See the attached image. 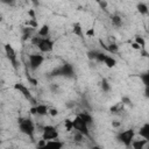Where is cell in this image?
<instances>
[{"mask_svg":"<svg viewBox=\"0 0 149 149\" xmlns=\"http://www.w3.org/2000/svg\"><path fill=\"white\" fill-rule=\"evenodd\" d=\"M64 146V143L62 141H59L58 139H54V140H49L45 142V147H51V148H56V149H59Z\"/></svg>","mask_w":149,"mask_h":149,"instance_id":"obj_11","label":"cell"},{"mask_svg":"<svg viewBox=\"0 0 149 149\" xmlns=\"http://www.w3.org/2000/svg\"><path fill=\"white\" fill-rule=\"evenodd\" d=\"M147 143H148V140H146L143 137H142V140H135L134 139L132 141V143H130V147H133L135 149H143Z\"/></svg>","mask_w":149,"mask_h":149,"instance_id":"obj_10","label":"cell"},{"mask_svg":"<svg viewBox=\"0 0 149 149\" xmlns=\"http://www.w3.org/2000/svg\"><path fill=\"white\" fill-rule=\"evenodd\" d=\"M137 8H139L140 13H142V14H147V12H148V7H147L146 3H140L137 6Z\"/></svg>","mask_w":149,"mask_h":149,"instance_id":"obj_20","label":"cell"},{"mask_svg":"<svg viewBox=\"0 0 149 149\" xmlns=\"http://www.w3.org/2000/svg\"><path fill=\"white\" fill-rule=\"evenodd\" d=\"M31 42H33V44H35L37 47V49L41 52H50L54 49V41L49 36L41 37V36L36 35V36L31 37Z\"/></svg>","mask_w":149,"mask_h":149,"instance_id":"obj_1","label":"cell"},{"mask_svg":"<svg viewBox=\"0 0 149 149\" xmlns=\"http://www.w3.org/2000/svg\"><path fill=\"white\" fill-rule=\"evenodd\" d=\"M72 126H73V129L80 134H83L84 136H88L90 132H88V125L83 120L80 119L78 115L74 116V119L72 120Z\"/></svg>","mask_w":149,"mask_h":149,"instance_id":"obj_2","label":"cell"},{"mask_svg":"<svg viewBox=\"0 0 149 149\" xmlns=\"http://www.w3.org/2000/svg\"><path fill=\"white\" fill-rule=\"evenodd\" d=\"M14 88H15V90H17V91H19L22 95H24L26 98L30 99L31 94H30V91L28 90V87H27L26 85H23V84H21V83H17V84H15V85H14Z\"/></svg>","mask_w":149,"mask_h":149,"instance_id":"obj_9","label":"cell"},{"mask_svg":"<svg viewBox=\"0 0 149 149\" xmlns=\"http://www.w3.org/2000/svg\"><path fill=\"white\" fill-rule=\"evenodd\" d=\"M140 136L146 140H149V123H144L140 128Z\"/></svg>","mask_w":149,"mask_h":149,"instance_id":"obj_13","label":"cell"},{"mask_svg":"<svg viewBox=\"0 0 149 149\" xmlns=\"http://www.w3.org/2000/svg\"><path fill=\"white\" fill-rule=\"evenodd\" d=\"M49 33H50V28H49L48 24L41 26V28H38V30H37V35L41 36V37H47V36H49Z\"/></svg>","mask_w":149,"mask_h":149,"instance_id":"obj_12","label":"cell"},{"mask_svg":"<svg viewBox=\"0 0 149 149\" xmlns=\"http://www.w3.org/2000/svg\"><path fill=\"white\" fill-rule=\"evenodd\" d=\"M3 49H5V54H6V56L8 57V59H9L13 64H15V62H16V51H15V49H14L9 43L5 44Z\"/></svg>","mask_w":149,"mask_h":149,"instance_id":"obj_7","label":"cell"},{"mask_svg":"<svg viewBox=\"0 0 149 149\" xmlns=\"http://www.w3.org/2000/svg\"><path fill=\"white\" fill-rule=\"evenodd\" d=\"M80 119H83L87 125H90L91 122H92V116L88 114V113H86V112H84V113H79V114H77Z\"/></svg>","mask_w":149,"mask_h":149,"instance_id":"obj_14","label":"cell"},{"mask_svg":"<svg viewBox=\"0 0 149 149\" xmlns=\"http://www.w3.org/2000/svg\"><path fill=\"white\" fill-rule=\"evenodd\" d=\"M73 33H74L76 35H79V36L83 35V28H81V24H80V23L76 22V23L73 24Z\"/></svg>","mask_w":149,"mask_h":149,"instance_id":"obj_15","label":"cell"},{"mask_svg":"<svg viewBox=\"0 0 149 149\" xmlns=\"http://www.w3.org/2000/svg\"><path fill=\"white\" fill-rule=\"evenodd\" d=\"M135 137V133L133 129H127V130H123L119 134V140L126 146V147H129L132 141L134 140Z\"/></svg>","mask_w":149,"mask_h":149,"instance_id":"obj_5","label":"cell"},{"mask_svg":"<svg viewBox=\"0 0 149 149\" xmlns=\"http://www.w3.org/2000/svg\"><path fill=\"white\" fill-rule=\"evenodd\" d=\"M19 128L21 130V133L33 137L34 133H35V125L30 119H22L21 121H19Z\"/></svg>","mask_w":149,"mask_h":149,"instance_id":"obj_3","label":"cell"},{"mask_svg":"<svg viewBox=\"0 0 149 149\" xmlns=\"http://www.w3.org/2000/svg\"><path fill=\"white\" fill-rule=\"evenodd\" d=\"M130 48H132L133 50H142V47H141L139 43H136V42H133V43L130 44Z\"/></svg>","mask_w":149,"mask_h":149,"instance_id":"obj_22","label":"cell"},{"mask_svg":"<svg viewBox=\"0 0 149 149\" xmlns=\"http://www.w3.org/2000/svg\"><path fill=\"white\" fill-rule=\"evenodd\" d=\"M0 144H1V141H0Z\"/></svg>","mask_w":149,"mask_h":149,"instance_id":"obj_25","label":"cell"},{"mask_svg":"<svg viewBox=\"0 0 149 149\" xmlns=\"http://www.w3.org/2000/svg\"><path fill=\"white\" fill-rule=\"evenodd\" d=\"M64 127H65V130H66V132H71V130H73L72 120H70V119H65V121H64Z\"/></svg>","mask_w":149,"mask_h":149,"instance_id":"obj_16","label":"cell"},{"mask_svg":"<svg viewBox=\"0 0 149 149\" xmlns=\"http://www.w3.org/2000/svg\"><path fill=\"white\" fill-rule=\"evenodd\" d=\"M134 42H136V43H139L141 47H142V49L146 47V41H144V38L143 37H141V36H136L135 37V41Z\"/></svg>","mask_w":149,"mask_h":149,"instance_id":"obj_19","label":"cell"},{"mask_svg":"<svg viewBox=\"0 0 149 149\" xmlns=\"http://www.w3.org/2000/svg\"><path fill=\"white\" fill-rule=\"evenodd\" d=\"M43 61H44V58H43V56L40 55V54H33V55L29 56V65H30V68L34 69V70L37 69L40 65H42Z\"/></svg>","mask_w":149,"mask_h":149,"instance_id":"obj_6","label":"cell"},{"mask_svg":"<svg viewBox=\"0 0 149 149\" xmlns=\"http://www.w3.org/2000/svg\"><path fill=\"white\" fill-rule=\"evenodd\" d=\"M59 133L57 130V128L55 126L51 125H47L42 128V139L44 141H49V140H54V139H58Z\"/></svg>","mask_w":149,"mask_h":149,"instance_id":"obj_4","label":"cell"},{"mask_svg":"<svg viewBox=\"0 0 149 149\" xmlns=\"http://www.w3.org/2000/svg\"><path fill=\"white\" fill-rule=\"evenodd\" d=\"M95 35V29L94 28H88L85 30V36L86 37H94Z\"/></svg>","mask_w":149,"mask_h":149,"instance_id":"obj_18","label":"cell"},{"mask_svg":"<svg viewBox=\"0 0 149 149\" xmlns=\"http://www.w3.org/2000/svg\"><path fill=\"white\" fill-rule=\"evenodd\" d=\"M1 1H2L3 3H12L14 0H1Z\"/></svg>","mask_w":149,"mask_h":149,"instance_id":"obj_23","label":"cell"},{"mask_svg":"<svg viewBox=\"0 0 149 149\" xmlns=\"http://www.w3.org/2000/svg\"><path fill=\"white\" fill-rule=\"evenodd\" d=\"M48 109H49V106H47L44 104H40V105L33 107L30 111H31V113H34L38 116H45V115H48Z\"/></svg>","mask_w":149,"mask_h":149,"instance_id":"obj_8","label":"cell"},{"mask_svg":"<svg viewBox=\"0 0 149 149\" xmlns=\"http://www.w3.org/2000/svg\"><path fill=\"white\" fill-rule=\"evenodd\" d=\"M30 1H36V0H30Z\"/></svg>","mask_w":149,"mask_h":149,"instance_id":"obj_24","label":"cell"},{"mask_svg":"<svg viewBox=\"0 0 149 149\" xmlns=\"http://www.w3.org/2000/svg\"><path fill=\"white\" fill-rule=\"evenodd\" d=\"M48 115L51 116V118L57 116V115H58V109L55 108V107H49V109H48Z\"/></svg>","mask_w":149,"mask_h":149,"instance_id":"obj_17","label":"cell"},{"mask_svg":"<svg viewBox=\"0 0 149 149\" xmlns=\"http://www.w3.org/2000/svg\"><path fill=\"white\" fill-rule=\"evenodd\" d=\"M112 22H113L115 26H120L122 21H121V17H120V16L115 15V16H113V17H112Z\"/></svg>","mask_w":149,"mask_h":149,"instance_id":"obj_21","label":"cell"}]
</instances>
